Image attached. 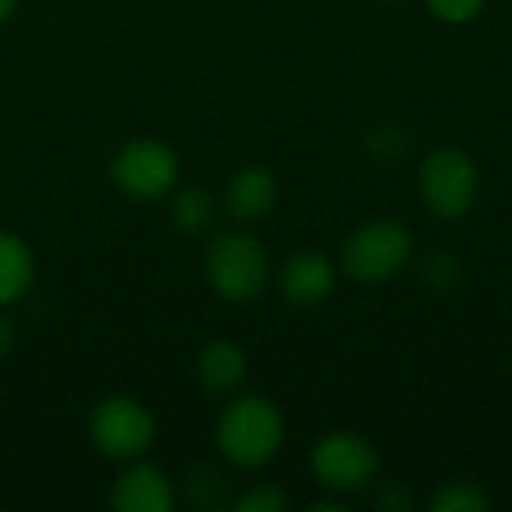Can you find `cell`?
I'll list each match as a JSON object with an SVG mask.
<instances>
[{
    "instance_id": "15",
    "label": "cell",
    "mask_w": 512,
    "mask_h": 512,
    "mask_svg": "<svg viewBox=\"0 0 512 512\" xmlns=\"http://www.w3.org/2000/svg\"><path fill=\"white\" fill-rule=\"evenodd\" d=\"M432 510L435 512H483L489 510V498L483 495L480 486L474 483H447L435 492L432 498Z\"/></svg>"
},
{
    "instance_id": "3",
    "label": "cell",
    "mask_w": 512,
    "mask_h": 512,
    "mask_svg": "<svg viewBox=\"0 0 512 512\" xmlns=\"http://www.w3.org/2000/svg\"><path fill=\"white\" fill-rule=\"evenodd\" d=\"M411 258V234L396 219H375L357 228L345 249L342 264L357 282H384Z\"/></svg>"
},
{
    "instance_id": "11",
    "label": "cell",
    "mask_w": 512,
    "mask_h": 512,
    "mask_svg": "<svg viewBox=\"0 0 512 512\" xmlns=\"http://www.w3.org/2000/svg\"><path fill=\"white\" fill-rule=\"evenodd\" d=\"M198 375L207 390L228 393V390L240 387V381L246 378V357L231 342H213L204 348V354L198 360Z\"/></svg>"
},
{
    "instance_id": "19",
    "label": "cell",
    "mask_w": 512,
    "mask_h": 512,
    "mask_svg": "<svg viewBox=\"0 0 512 512\" xmlns=\"http://www.w3.org/2000/svg\"><path fill=\"white\" fill-rule=\"evenodd\" d=\"M483 3L486 0H429V9L444 21L462 24V21H471L483 9Z\"/></svg>"
},
{
    "instance_id": "16",
    "label": "cell",
    "mask_w": 512,
    "mask_h": 512,
    "mask_svg": "<svg viewBox=\"0 0 512 512\" xmlns=\"http://www.w3.org/2000/svg\"><path fill=\"white\" fill-rule=\"evenodd\" d=\"M369 150H372L375 159L396 162V159H402L408 153V132L402 126H393V123L378 126L369 135Z\"/></svg>"
},
{
    "instance_id": "2",
    "label": "cell",
    "mask_w": 512,
    "mask_h": 512,
    "mask_svg": "<svg viewBox=\"0 0 512 512\" xmlns=\"http://www.w3.org/2000/svg\"><path fill=\"white\" fill-rule=\"evenodd\" d=\"M207 279L231 303L255 300L270 279L264 246L243 231H228L216 237L207 252Z\"/></svg>"
},
{
    "instance_id": "6",
    "label": "cell",
    "mask_w": 512,
    "mask_h": 512,
    "mask_svg": "<svg viewBox=\"0 0 512 512\" xmlns=\"http://www.w3.org/2000/svg\"><path fill=\"white\" fill-rule=\"evenodd\" d=\"M177 156L159 141H132L114 159V183L132 198H159L177 180Z\"/></svg>"
},
{
    "instance_id": "8",
    "label": "cell",
    "mask_w": 512,
    "mask_h": 512,
    "mask_svg": "<svg viewBox=\"0 0 512 512\" xmlns=\"http://www.w3.org/2000/svg\"><path fill=\"white\" fill-rule=\"evenodd\" d=\"M111 507L120 512H168L174 507V489L159 468L132 465L114 480Z\"/></svg>"
},
{
    "instance_id": "7",
    "label": "cell",
    "mask_w": 512,
    "mask_h": 512,
    "mask_svg": "<svg viewBox=\"0 0 512 512\" xmlns=\"http://www.w3.org/2000/svg\"><path fill=\"white\" fill-rule=\"evenodd\" d=\"M318 480L336 492H354L366 486L378 471V453L357 435H330L312 453Z\"/></svg>"
},
{
    "instance_id": "13",
    "label": "cell",
    "mask_w": 512,
    "mask_h": 512,
    "mask_svg": "<svg viewBox=\"0 0 512 512\" xmlns=\"http://www.w3.org/2000/svg\"><path fill=\"white\" fill-rule=\"evenodd\" d=\"M213 216H216V204H213L210 192H204L198 186L177 192L171 201V219L183 234H192V237L204 234L213 225Z\"/></svg>"
},
{
    "instance_id": "12",
    "label": "cell",
    "mask_w": 512,
    "mask_h": 512,
    "mask_svg": "<svg viewBox=\"0 0 512 512\" xmlns=\"http://www.w3.org/2000/svg\"><path fill=\"white\" fill-rule=\"evenodd\" d=\"M33 282V255L15 234H0V303L24 297Z\"/></svg>"
},
{
    "instance_id": "10",
    "label": "cell",
    "mask_w": 512,
    "mask_h": 512,
    "mask_svg": "<svg viewBox=\"0 0 512 512\" xmlns=\"http://www.w3.org/2000/svg\"><path fill=\"white\" fill-rule=\"evenodd\" d=\"M279 198V186L270 171L264 168H246L240 171L228 189H225V207L240 222H258L264 219Z\"/></svg>"
},
{
    "instance_id": "1",
    "label": "cell",
    "mask_w": 512,
    "mask_h": 512,
    "mask_svg": "<svg viewBox=\"0 0 512 512\" xmlns=\"http://www.w3.org/2000/svg\"><path fill=\"white\" fill-rule=\"evenodd\" d=\"M279 444L282 417L270 402L246 396L225 408L219 420V447L228 462L240 468H258L279 450Z\"/></svg>"
},
{
    "instance_id": "22",
    "label": "cell",
    "mask_w": 512,
    "mask_h": 512,
    "mask_svg": "<svg viewBox=\"0 0 512 512\" xmlns=\"http://www.w3.org/2000/svg\"><path fill=\"white\" fill-rule=\"evenodd\" d=\"M15 12V0H0V21H6Z\"/></svg>"
},
{
    "instance_id": "14",
    "label": "cell",
    "mask_w": 512,
    "mask_h": 512,
    "mask_svg": "<svg viewBox=\"0 0 512 512\" xmlns=\"http://www.w3.org/2000/svg\"><path fill=\"white\" fill-rule=\"evenodd\" d=\"M183 495L198 510H222L228 504V480L216 468L201 465L186 477Z\"/></svg>"
},
{
    "instance_id": "5",
    "label": "cell",
    "mask_w": 512,
    "mask_h": 512,
    "mask_svg": "<svg viewBox=\"0 0 512 512\" xmlns=\"http://www.w3.org/2000/svg\"><path fill=\"white\" fill-rule=\"evenodd\" d=\"M90 435L96 447L114 459H132L141 456L156 435L153 417L132 399H108L93 411Z\"/></svg>"
},
{
    "instance_id": "21",
    "label": "cell",
    "mask_w": 512,
    "mask_h": 512,
    "mask_svg": "<svg viewBox=\"0 0 512 512\" xmlns=\"http://www.w3.org/2000/svg\"><path fill=\"white\" fill-rule=\"evenodd\" d=\"M12 342H15V330H12L9 318H3V315H0V360L9 354Z\"/></svg>"
},
{
    "instance_id": "9",
    "label": "cell",
    "mask_w": 512,
    "mask_h": 512,
    "mask_svg": "<svg viewBox=\"0 0 512 512\" xmlns=\"http://www.w3.org/2000/svg\"><path fill=\"white\" fill-rule=\"evenodd\" d=\"M279 285L288 303L315 306L333 291V267L321 252H297L282 264Z\"/></svg>"
},
{
    "instance_id": "4",
    "label": "cell",
    "mask_w": 512,
    "mask_h": 512,
    "mask_svg": "<svg viewBox=\"0 0 512 512\" xmlns=\"http://www.w3.org/2000/svg\"><path fill=\"white\" fill-rule=\"evenodd\" d=\"M477 168L468 153L456 147H438L423 159L420 192L432 213L441 219H456L471 210L477 198Z\"/></svg>"
},
{
    "instance_id": "20",
    "label": "cell",
    "mask_w": 512,
    "mask_h": 512,
    "mask_svg": "<svg viewBox=\"0 0 512 512\" xmlns=\"http://www.w3.org/2000/svg\"><path fill=\"white\" fill-rule=\"evenodd\" d=\"M372 507L384 512H405L411 510V498H408V492H405L402 486H384V489L375 495Z\"/></svg>"
},
{
    "instance_id": "18",
    "label": "cell",
    "mask_w": 512,
    "mask_h": 512,
    "mask_svg": "<svg viewBox=\"0 0 512 512\" xmlns=\"http://www.w3.org/2000/svg\"><path fill=\"white\" fill-rule=\"evenodd\" d=\"M237 512H282L288 510V498L279 486H255L243 498L234 501Z\"/></svg>"
},
{
    "instance_id": "17",
    "label": "cell",
    "mask_w": 512,
    "mask_h": 512,
    "mask_svg": "<svg viewBox=\"0 0 512 512\" xmlns=\"http://www.w3.org/2000/svg\"><path fill=\"white\" fill-rule=\"evenodd\" d=\"M459 261L450 255V252H444V249H438V252H432L429 258H426V264H423V279H426V285L429 288H435V291H450L456 282H459Z\"/></svg>"
}]
</instances>
